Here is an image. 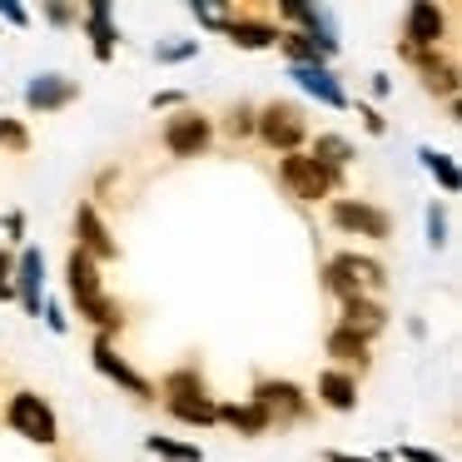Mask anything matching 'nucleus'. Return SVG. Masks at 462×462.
<instances>
[{"mask_svg":"<svg viewBox=\"0 0 462 462\" xmlns=\"http://www.w3.org/2000/svg\"><path fill=\"white\" fill-rule=\"evenodd\" d=\"M224 134H229V140H254V105H229Z\"/></svg>","mask_w":462,"mask_h":462,"instance_id":"obj_30","label":"nucleus"},{"mask_svg":"<svg viewBox=\"0 0 462 462\" xmlns=\"http://www.w3.org/2000/svg\"><path fill=\"white\" fill-rule=\"evenodd\" d=\"M323 348H328V368H338V373H348V378H363V373L373 368V343H363V338H353V333H343V328H328V338H323Z\"/></svg>","mask_w":462,"mask_h":462,"instance_id":"obj_18","label":"nucleus"},{"mask_svg":"<svg viewBox=\"0 0 462 462\" xmlns=\"http://www.w3.org/2000/svg\"><path fill=\"white\" fill-rule=\"evenodd\" d=\"M45 323H51V333H65V328H70V319H65V309H60V303H55V299H45Z\"/></svg>","mask_w":462,"mask_h":462,"instance_id":"obj_37","label":"nucleus"},{"mask_svg":"<svg viewBox=\"0 0 462 462\" xmlns=\"http://www.w3.org/2000/svg\"><path fill=\"white\" fill-rule=\"evenodd\" d=\"M65 289H70V303H75V309L95 303V299L105 293V283H100V263H95L90 254L70 249V259H65Z\"/></svg>","mask_w":462,"mask_h":462,"instance_id":"obj_19","label":"nucleus"},{"mask_svg":"<svg viewBox=\"0 0 462 462\" xmlns=\"http://www.w3.org/2000/svg\"><path fill=\"white\" fill-rule=\"evenodd\" d=\"M328 224L338 234H353V239H373V244L393 239V214L373 199H353V194L328 199Z\"/></svg>","mask_w":462,"mask_h":462,"instance_id":"obj_4","label":"nucleus"},{"mask_svg":"<svg viewBox=\"0 0 462 462\" xmlns=\"http://www.w3.org/2000/svg\"><path fill=\"white\" fill-rule=\"evenodd\" d=\"M323 462H393V452H378V457H353V452H323Z\"/></svg>","mask_w":462,"mask_h":462,"instance_id":"obj_39","label":"nucleus"},{"mask_svg":"<svg viewBox=\"0 0 462 462\" xmlns=\"http://www.w3.org/2000/svg\"><path fill=\"white\" fill-rule=\"evenodd\" d=\"M5 234H11V239H25V214L21 209L5 214Z\"/></svg>","mask_w":462,"mask_h":462,"instance_id":"obj_40","label":"nucleus"},{"mask_svg":"<svg viewBox=\"0 0 462 462\" xmlns=\"http://www.w3.org/2000/svg\"><path fill=\"white\" fill-rule=\"evenodd\" d=\"M368 90L378 95V100H388V95H393V80H388V75H373V80H368Z\"/></svg>","mask_w":462,"mask_h":462,"instance_id":"obj_41","label":"nucleus"},{"mask_svg":"<svg viewBox=\"0 0 462 462\" xmlns=\"http://www.w3.org/2000/svg\"><path fill=\"white\" fill-rule=\"evenodd\" d=\"M383 283H388V269H383L373 254H333V259L323 263V289L338 303L373 299V293H383Z\"/></svg>","mask_w":462,"mask_h":462,"instance_id":"obj_1","label":"nucleus"},{"mask_svg":"<svg viewBox=\"0 0 462 462\" xmlns=\"http://www.w3.org/2000/svg\"><path fill=\"white\" fill-rule=\"evenodd\" d=\"M11 269H15V259H11L5 249H0V273H11Z\"/></svg>","mask_w":462,"mask_h":462,"instance_id":"obj_43","label":"nucleus"},{"mask_svg":"<svg viewBox=\"0 0 462 462\" xmlns=\"http://www.w3.org/2000/svg\"><path fill=\"white\" fill-rule=\"evenodd\" d=\"M319 402L328 412H353L358 408V378H348L338 368H323L319 373Z\"/></svg>","mask_w":462,"mask_h":462,"instance_id":"obj_21","label":"nucleus"},{"mask_svg":"<svg viewBox=\"0 0 462 462\" xmlns=\"http://www.w3.org/2000/svg\"><path fill=\"white\" fill-rule=\"evenodd\" d=\"M154 398H164V402L209 398V383H204V373H199V368H170L160 383H154Z\"/></svg>","mask_w":462,"mask_h":462,"instance_id":"obj_22","label":"nucleus"},{"mask_svg":"<svg viewBox=\"0 0 462 462\" xmlns=\"http://www.w3.org/2000/svg\"><path fill=\"white\" fill-rule=\"evenodd\" d=\"M358 120H363V130H368V134H388V120H383L373 105H358Z\"/></svg>","mask_w":462,"mask_h":462,"instance_id":"obj_36","label":"nucleus"},{"mask_svg":"<svg viewBox=\"0 0 462 462\" xmlns=\"http://www.w3.org/2000/svg\"><path fill=\"white\" fill-rule=\"evenodd\" d=\"M75 100H80V80H70V75H60V70L31 75V85H25V110L31 115H55Z\"/></svg>","mask_w":462,"mask_h":462,"instance_id":"obj_14","label":"nucleus"},{"mask_svg":"<svg viewBox=\"0 0 462 462\" xmlns=\"http://www.w3.org/2000/svg\"><path fill=\"white\" fill-rule=\"evenodd\" d=\"M398 457H402V462H448L442 452H432V448H412V442H402Z\"/></svg>","mask_w":462,"mask_h":462,"instance_id":"obj_35","label":"nucleus"},{"mask_svg":"<svg viewBox=\"0 0 462 462\" xmlns=\"http://www.w3.org/2000/svg\"><path fill=\"white\" fill-rule=\"evenodd\" d=\"M180 105H184L180 90H154L150 95V110H180Z\"/></svg>","mask_w":462,"mask_h":462,"instance_id":"obj_38","label":"nucleus"},{"mask_svg":"<svg viewBox=\"0 0 462 462\" xmlns=\"http://www.w3.org/2000/svg\"><path fill=\"white\" fill-rule=\"evenodd\" d=\"M219 422H224V428H234L239 438H263V432H269V418H263L249 398H224L219 402Z\"/></svg>","mask_w":462,"mask_h":462,"instance_id":"obj_23","label":"nucleus"},{"mask_svg":"<svg viewBox=\"0 0 462 462\" xmlns=\"http://www.w3.org/2000/svg\"><path fill=\"white\" fill-rule=\"evenodd\" d=\"M41 15H45L51 25H80V5H60V0L41 5Z\"/></svg>","mask_w":462,"mask_h":462,"instance_id":"obj_33","label":"nucleus"},{"mask_svg":"<svg viewBox=\"0 0 462 462\" xmlns=\"http://www.w3.org/2000/svg\"><path fill=\"white\" fill-rule=\"evenodd\" d=\"M80 319L95 328V338H115V333H125V303L110 299V293H100L95 303H85Z\"/></svg>","mask_w":462,"mask_h":462,"instance_id":"obj_24","label":"nucleus"},{"mask_svg":"<svg viewBox=\"0 0 462 462\" xmlns=\"http://www.w3.org/2000/svg\"><path fill=\"white\" fill-rule=\"evenodd\" d=\"M418 160H422V170L438 180L442 194H457V189H462V174H457V164H452V154H442V150H432V144H422Z\"/></svg>","mask_w":462,"mask_h":462,"instance_id":"obj_27","label":"nucleus"},{"mask_svg":"<svg viewBox=\"0 0 462 462\" xmlns=\"http://www.w3.org/2000/svg\"><path fill=\"white\" fill-rule=\"evenodd\" d=\"M0 21L15 25V31H31V11H25V5H15V0H0Z\"/></svg>","mask_w":462,"mask_h":462,"instance_id":"obj_34","label":"nucleus"},{"mask_svg":"<svg viewBox=\"0 0 462 462\" xmlns=\"http://www.w3.org/2000/svg\"><path fill=\"white\" fill-rule=\"evenodd\" d=\"M164 412H170L174 422H184V428H214V422H219V402H214V398H184V402H164Z\"/></svg>","mask_w":462,"mask_h":462,"instance_id":"obj_26","label":"nucleus"},{"mask_svg":"<svg viewBox=\"0 0 462 462\" xmlns=\"http://www.w3.org/2000/svg\"><path fill=\"white\" fill-rule=\"evenodd\" d=\"M279 31L283 25H273L269 15H259V11H239V5H234L229 11V21H224V41L234 45V51H273V45H279Z\"/></svg>","mask_w":462,"mask_h":462,"instance_id":"obj_11","label":"nucleus"},{"mask_svg":"<svg viewBox=\"0 0 462 462\" xmlns=\"http://www.w3.org/2000/svg\"><path fill=\"white\" fill-rule=\"evenodd\" d=\"M452 35V11L438 0H412L402 11V51H442Z\"/></svg>","mask_w":462,"mask_h":462,"instance_id":"obj_7","label":"nucleus"},{"mask_svg":"<svg viewBox=\"0 0 462 462\" xmlns=\"http://www.w3.org/2000/svg\"><path fill=\"white\" fill-rule=\"evenodd\" d=\"M289 80L299 85L303 95H313L323 110H348V90L338 85L333 65H289Z\"/></svg>","mask_w":462,"mask_h":462,"instance_id":"obj_16","label":"nucleus"},{"mask_svg":"<svg viewBox=\"0 0 462 462\" xmlns=\"http://www.w3.org/2000/svg\"><path fill=\"white\" fill-rule=\"evenodd\" d=\"M0 150L5 154H31V130H25V120L0 115Z\"/></svg>","mask_w":462,"mask_h":462,"instance_id":"obj_29","label":"nucleus"},{"mask_svg":"<svg viewBox=\"0 0 462 462\" xmlns=\"http://www.w3.org/2000/svg\"><path fill=\"white\" fill-rule=\"evenodd\" d=\"M402 60L418 70L422 90L432 95V100H457V60H452L448 51H402Z\"/></svg>","mask_w":462,"mask_h":462,"instance_id":"obj_10","label":"nucleus"},{"mask_svg":"<svg viewBox=\"0 0 462 462\" xmlns=\"http://www.w3.org/2000/svg\"><path fill=\"white\" fill-rule=\"evenodd\" d=\"M309 160L319 164V170H328L333 180H343V174L353 170V160H358V144H353L348 134H333V130H323V134H313V150H309Z\"/></svg>","mask_w":462,"mask_h":462,"instance_id":"obj_20","label":"nucleus"},{"mask_svg":"<svg viewBox=\"0 0 462 462\" xmlns=\"http://www.w3.org/2000/svg\"><path fill=\"white\" fill-rule=\"evenodd\" d=\"M80 25H85V35H90V55L100 65H110L115 60V51H120V25H115V5L110 0H90L80 11Z\"/></svg>","mask_w":462,"mask_h":462,"instance_id":"obj_15","label":"nucleus"},{"mask_svg":"<svg viewBox=\"0 0 462 462\" xmlns=\"http://www.w3.org/2000/svg\"><path fill=\"white\" fill-rule=\"evenodd\" d=\"M273 51L289 55V65H328V55H323L309 35H299V31H279V45H273Z\"/></svg>","mask_w":462,"mask_h":462,"instance_id":"obj_28","label":"nucleus"},{"mask_svg":"<svg viewBox=\"0 0 462 462\" xmlns=\"http://www.w3.org/2000/svg\"><path fill=\"white\" fill-rule=\"evenodd\" d=\"M199 55V41H170V45H154V60L160 65H180V60H194Z\"/></svg>","mask_w":462,"mask_h":462,"instance_id":"obj_31","label":"nucleus"},{"mask_svg":"<svg viewBox=\"0 0 462 462\" xmlns=\"http://www.w3.org/2000/svg\"><path fill=\"white\" fill-rule=\"evenodd\" d=\"M15 289H11V273H0V303H11Z\"/></svg>","mask_w":462,"mask_h":462,"instance_id":"obj_42","label":"nucleus"},{"mask_svg":"<svg viewBox=\"0 0 462 462\" xmlns=\"http://www.w3.org/2000/svg\"><path fill=\"white\" fill-rule=\"evenodd\" d=\"M90 358L95 368L105 373V378L115 383V388H125L134 402H154V383L144 378L140 368H130V358H120V348H115V338H95L90 343Z\"/></svg>","mask_w":462,"mask_h":462,"instance_id":"obj_9","label":"nucleus"},{"mask_svg":"<svg viewBox=\"0 0 462 462\" xmlns=\"http://www.w3.org/2000/svg\"><path fill=\"white\" fill-rule=\"evenodd\" d=\"M254 140H263L273 154H299L309 140V120L293 100H269L254 110Z\"/></svg>","mask_w":462,"mask_h":462,"instance_id":"obj_2","label":"nucleus"},{"mask_svg":"<svg viewBox=\"0 0 462 462\" xmlns=\"http://www.w3.org/2000/svg\"><path fill=\"white\" fill-rule=\"evenodd\" d=\"M75 249L90 254L95 263H115V259H120V239L110 234V224L100 219V209H95L90 199L75 209Z\"/></svg>","mask_w":462,"mask_h":462,"instance_id":"obj_13","label":"nucleus"},{"mask_svg":"<svg viewBox=\"0 0 462 462\" xmlns=\"http://www.w3.org/2000/svg\"><path fill=\"white\" fill-rule=\"evenodd\" d=\"M144 452L160 462H204V448L199 442H184V438H164V432H150L144 438Z\"/></svg>","mask_w":462,"mask_h":462,"instance_id":"obj_25","label":"nucleus"},{"mask_svg":"<svg viewBox=\"0 0 462 462\" xmlns=\"http://www.w3.org/2000/svg\"><path fill=\"white\" fill-rule=\"evenodd\" d=\"M249 402L269 418V428H289V422H303L313 412V398L289 378H259L249 393Z\"/></svg>","mask_w":462,"mask_h":462,"instance_id":"obj_5","label":"nucleus"},{"mask_svg":"<svg viewBox=\"0 0 462 462\" xmlns=\"http://www.w3.org/2000/svg\"><path fill=\"white\" fill-rule=\"evenodd\" d=\"M160 140H164V150H170L174 160H199V154L214 144V120H209L204 110H189V105H180V110L164 120Z\"/></svg>","mask_w":462,"mask_h":462,"instance_id":"obj_8","label":"nucleus"},{"mask_svg":"<svg viewBox=\"0 0 462 462\" xmlns=\"http://www.w3.org/2000/svg\"><path fill=\"white\" fill-rule=\"evenodd\" d=\"M11 289H15V299H21V309L31 313V319H41V309H45V254L35 249V244H25V249L15 254Z\"/></svg>","mask_w":462,"mask_h":462,"instance_id":"obj_12","label":"nucleus"},{"mask_svg":"<svg viewBox=\"0 0 462 462\" xmlns=\"http://www.w3.org/2000/svg\"><path fill=\"white\" fill-rule=\"evenodd\" d=\"M279 184L289 189V199H299V204H323V199H333V194L343 189V180H333L328 170H319L303 150L299 154H279Z\"/></svg>","mask_w":462,"mask_h":462,"instance_id":"obj_6","label":"nucleus"},{"mask_svg":"<svg viewBox=\"0 0 462 462\" xmlns=\"http://www.w3.org/2000/svg\"><path fill=\"white\" fill-rule=\"evenodd\" d=\"M428 244L432 249L448 244V209H442V204H428Z\"/></svg>","mask_w":462,"mask_h":462,"instance_id":"obj_32","label":"nucleus"},{"mask_svg":"<svg viewBox=\"0 0 462 462\" xmlns=\"http://www.w3.org/2000/svg\"><path fill=\"white\" fill-rule=\"evenodd\" d=\"M5 428H11L15 438L35 442V448H55V442H60V418H55V408L31 388L11 393V402H5Z\"/></svg>","mask_w":462,"mask_h":462,"instance_id":"obj_3","label":"nucleus"},{"mask_svg":"<svg viewBox=\"0 0 462 462\" xmlns=\"http://www.w3.org/2000/svg\"><path fill=\"white\" fill-rule=\"evenodd\" d=\"M388 319H393V313L383 309L378 299H348V303H338V328L353 333V338H363V343L378 338V333L388 328Z\"/></svg>","mask_w":462,"mask_h":462,"instance_id":"obj_17","label":"nucleus"}]
</instances>
